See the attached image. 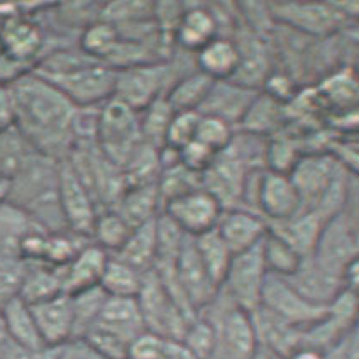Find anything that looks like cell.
<instances>
[{
	"mask_svg": "<svg viewBox=\"0 0 359 359\" xmlns=\"http://www.w3.org/2000/svg\"><path fill=\"white\" fill-rule=\"evenodd\" d=\"M268 9L275 22L316 38L334 36L351 20L336 2H269Z\"/></svg>",
	"mask_w": 359,
	"mask_h": 359,
	"instance_id": "8",
	"label": "cell"
},
{
	"mask_svg": "<svg viewBox=\"0 0 359 359\" xmlns=\"http://www.w3.org/2000/svg\"><path fill=\"white\" fill-rule=\"evenodd\" d=\"M110 210L119 214L130 229L144 226L163 212V202L160 191H158V185L154 183V185L144 187H129L122 191V195Z\"/></svg>",
	"mask_w": 359,
	"mask_h": 359,
	"instance_id": "26",
	"label": "cell"
},
{
	"mask_svg": "<svg viewBox=\"0 0 359 359\" xmlns=\"http://www.w3.org/2000/svg\"><path fill=\"white\" fill-rule=\"evenodd\" d=\"M200 114L197 110H185V112H175L170 122L168 133H166L165 146L180 151L183 146L195 140L197 134Z\"/></svg>",
	"mask_w": 359,
	"mask_h": 359,
	"instance_id": "47",
	"label": "cell"
},
{
	"mask_svg": "<svg viewBox=\"0 0 359 359\" xmlns=\"http://www.w3.org/2000/svg\"><path fill=\"white\" fill-rule=\"evenodd\" d=\"M73 312V337H83L100 316L107 295L100 287L81 290L70 295Z\"/></svg>",
	"mask_w": 359,
	"mask_h": 359,
	"instance_id": "39",
	"label": "cell"
},
{
	"mask_svg": "<svg viewBox=\"0 0 359 359\" xmlns=\"http://www.w3.org/2000/svg\"><path fill=\"white\" fill-rule=\"evenodd\" d=\"M173 114L175 110L166 100V97H160V99L151 102L148 107L140 110L142 141L153 148L161 149L165 146L166 133H168Z\"/></svg>",
	"mask_w": 359,
	"mask_h": 359,
	"instance_id": "38",
	"label": "cell"
},
{
	"mask_svg": "<svg viewBox=\"0 0 359 359\" xmlns=\"http://www.w3.org/2000/svg\"><path fill=\"white\" fill-rule=\"evenodd\" d=\"M121 171L126 182V189L154 185V183H158L161 173L160 149L142 142L140 148L130 154V158L126 161Z\"/></svg>",
	"mask_w": 359,
	"mask_h": 359,
	"instance_id": "36",
	"label": "cell"
},
{
	"mask_svg": "<svg viewBox=\"0 0 359 359\" xmlns=\"http://www.w3.org/2000/svg\"><path fill=\"white\" fill-rule=\"evenodd\" d=\"M251 359H276V358H273V356H271V354H269V353H266V351H264V349H261V348H259V351H258V353H256V356H255V358H251Z\"/></svg>",
	"mask_w": 359,
	"mask_h": 359,
	"instance_id": "53",
	"label": "cell"
},
{
	"mask_svg": "<svg viewBox=\"0 0 359 359\" xmlns=\"http://www.w3.org/2000/svg\"><path fill=\"white\" fill-rule=\"evenodd\" d=\"M156 219L130 231L128 241L122 244L121 250L110 256H116L117 259L124 261L126 264L137 269L140 273L151 271L156 263L158 251Z\"/></svg>",
	"mask_w": 359,
	"mask_h": 359,
	"instance_id": "33",
	"label": "cell"
},
{
	"mask_svg": "<svg viewBox=\"0 0 359 359\" xmlns=\"http://www.w3.org/2000/svg\"><path fill=\"white\" fill-rule=\"evenodd\" d=\"M156 185L163 205H165L166 202L180 197V195L202 189V175L194 173V171L185 168L182 163L177 161L161 170Z\"/></svg>",
	"mask_w": 359,
	"mask_h": 359,
	"instance_id": "43",
	"label": "cell"
},
{
	"mask_svg": "<svg viewBox=\"0 0 359 359\" xmlns=\"http://www.w3.org/2000/svg\"><path fill=\"white\" fill-rule=\"evenodd\" d=\"M322 359H359V329H351L339 337L322 353Z\"/></svg>",
	"mask_w": 359,
	"mask_h": 359,
	"instance_id": "49",
	"label": "cell"
},
{
	"mask_svg": "<svg viewBox=\"0 0 359 359\" xmlns=\"http://www.w3.org/2000/svg\"><path fill=\"white\" fill-rule=\"evenodd\" d=\"M92 329L112 334L128 346L133 344L142 332H146L137 300L121 299V297H107L99 319Z\"/></svg>",
	"mask_w": 359,
	"mask_h": 359,
	"instance_id": "22",
	"label": "cell"
},
{
	"mask_svg": "<svg viewBox=\"0 0 359 359\" xmlns=\"http://www.w3.org/2000/svg\"><path fill=\"white\" fill-rule=\"evenodd\" d=\"M259 307L300 330L309 329L325 316V307L310 304L288 283L287 278L269 273L261 293Z\"/></svg>",
	"mask_w": 359,
	"mask_h": 359,
	"instance_id": "11",
	"label": "cell"
},
{
	"mask_svg": "<svg viewBox=\"0 0 359 359\" xmlns=\"http://www.w3.org/2000/svg\"><path fill=\"white\" fill-rule=\"evenodd\" d=\"M215 154L217 153H214V151L207 148L205 144L194 140L178 151V161L182 163L185 168L194 171V173L202 175L203 171L209 168L210 163L214 161Z\"/></svg>",
	"mask_w": 359,
	"mask_h": 359,
	"instance_id": "48",
	"label": "cell"
},
{
	"mask_svg": "<svg viewBox=\"0 0 359 359\" xmlns=\"http://www.w3.org/2000/svg\"><path fill=\"white\" fill-rule=\"evenodd\" d=\"M195 65L214 81L231 80L239 67V50L229 36H217L195 53Z\"/></svg>",
	"mask_w": 359,
	"mask_h": 359,
	"instance_id": "29",
	"label": "cell"
},
{
	"mask_svg": "<svg viewBox=\"0 0 359 359\" xmlns=\"http://www.w3.org/2000/svg\"><path fill=\"white\" fill-rule=\"evenodd\" d=\"M119 41V32L116 26L105 20H93L85 29H81L79 38V48L90 58H95L105 63L110 53Z\"/></svg>",
	"mask_w": 359,
	"mask_h": 359,
	"instance_id": "42",
	"label": "cell"
},
{
	"mask_svg": "<svg viewBox=\"0 0 359 359\" xmlns=\"http://www.w3.org/2000/svg\"><path fill=\"white\" fill-rule=\"evenodd\" d=\"M154 18V2H109L100 6L99 19L110 24H126Z\"/></svg>",
	"mask_w": 359,
	"mask_h": 359,
	"instance_id": "46",
	"label": "cell"
},
{
	"mask_svg": "<svg viewBox=\"0 0 359 359\" xmlns=\"http://www.w3.org/2000/svg\"><path fill=\"white\" fill-rule=\"evenodd\" d=\"M359 255L358 200L351 202L344 210L325 220L317 238L312 256L322 266L341 276L342 271Z\"/></svg>",
	"mask_w": 359,
	"mask_h": 359,
	"instance_id": "7",
	"label": "cell"
},
{
	"mask_svg": "<svg viewBox=\"0 0 359 359\" xmlns=\"http://www.w3.org/2000/svg\"><path fill=\"white\" fill-rule=\"evenodd\" d=\"M39 336L46 348H58L73 339L72 300L67 293L29 304Z\"/></svg>",
	"mask_w": 359,
	"mask_h": 359,
	"instance_id": "20",
	"label": "cell"
},
{
	"mask_svg": "<svg viewBox=\"0 0 359 359\" xmlns=\"http://www.w3.org/2000/svg\"><path fill=\"white\" fill-rule=\"evenodd\" d=\"M32 72L58 88L76 109L99 107L116 90V70L80 50L58 48L41 56Z\"/></svg>",
	"mask_w": 359,
	"mask_h": 359,
	"instance_id": "2",
	"label": "cell"
},
{
	"mask_svg": "<svg viewBox=\"0 0 359 359\" xmlns=\"http://www.w3.org/2000/svg\"><path fill=\"white\" fill-rule=\"evenodd\" d=\"M130 227L114 210H102L93 224L90 241L109 255H116L130 234Z\"/></svg>",
	"mask_w": 359,
	"mask_h": 359,
	"instance_id": "41",
	"label": "cell"
},
{
	"mask_svg": "<svg viewBox=\"0 0 359 359\" xmlns=\"http://www.w3.org/2000/svg\"><path fill=\"white\" fill-rule=\"evenodd\" d=\"M142 142L140 112L117 97L105 100L99 107L97 128V146L100 153L121 170Z\"/></svg>",
	"mask_w": 359,
	"mask_h": 359,
	"instance_id": "5",
	"label": "cell"
},
{
	"mask_svg": "<svg viewBox=\"0 0 359 359\" xmlns=\"http://www.w3.org/2000/svg\"><path fill=\"white\" fill-rule=\"evenodd\" d=\"M55 359H105L83 337H73L55 348Z\"/></svg>",
	"mask_w": 359,
	"mask_h": 359,
	"instance_id": "50",
	"label": "cell"
},
{
	"mask_svg": "<svg viewBox=\"0 0 359 359\" xmlns=\"http://www.w3.org/2000/svg\"><path fill=\"white\" fill-rule=\"evenodd\" d=\"M142 276L140 273L124 261L117 259L116 256H109L99 287L104 290L107 297H121V299H136L140 293Z\"/></svg>",
	"mask_w": 359,
	"mask_h": 359,
	"instance_id": "34",
	"label": "cell"
},
{
	"mask_svg": "<svg viewBox=\"0 0 359 359\" xmlns=\"http://www.w3.org/2000/svg\"><path fill=\"white\" fill-rule=\"evenodd\" d=\"M215 330V351L212 359H251L259 351L251 313L239 309L222 290L200 310Z\"/></svg>",
	"mask_w": 359,
	"mask_h": 359,
	"instance_id": "4",
	"label": "cell"
},
{
	"mask_svg": "<svg viewBox=\"0 0 359 359\" xmlns=\"http://www.w3.org/2000/svg\"><path fill=\"white\" fill-rule=\"evenodd\" d=\"M324 222L325 220H322L316 212L304 210L283 222L268 224V231L275 232L281 239L287 241L293 250L305 258L313 252Z\"/></svg>",
	"mask_w": 359,
	"mask_h": 359,
	"instance_id": "31",
	"label": "cell"
},
{
	"mask_svg": "<svg viewBox=\"0 0 359 359\" xmlns=\"http://www.w3.org/2000/svg\"><path fill=\"white\" fill-rule=\"evenodd\" d=\"M214 80L203 75L200 70H194L171 87L166 93V100L173 107L175 112H185V110H197L203 100L209 95Z\"/></svg>",
	"mask_w": 359,
	"mask_h": 359,
	"instance_id": "35",
	"label": "cell"
},
{
	"mask_svg": "<svg viewBox=\"0 0 359 359\" xmlns=\"http://www.w3.org/2000/svg\"><path fill=\"white\" fill-rule=\"evenodd\" d=\"M261 251H263V259L269 275L283 276V278L292 275L304 259V256L293 250L287 241L271 231H268L261 241Z\"/></svg>",
	"mask_w": 359,
	"mask_h": 359,
	"instance_id": "40",
	"label": "cell"
},
{
	"mask_svg": "<svg viewBox=\"0 0 359 359\" xmlns=\"http://www.w3.org/2000/svg\"><path fill=\"white\" fill-rule=\"evenodd\" d=\"M266 276L268 269L264 264L259 243L251 250L232 256L220 290L239 309L252 313L261 305V293H263Z\"/></svg>",
	"mask_w": 359,
	"mask_h": 359,
	"instance_id": "9",
	"label": "cell"
},
{
	"mask_svg": "<svg viewBox=\"0 0 359 359\" xmlns=\"http://www.w3.org/2000/svg\"><path fill=\"white\" fill-rule=\"evenodd\" d=\"M136 300L146 330L165 339L182 341L189 324L195 319L175 302L154 269L142 276Z\"/></svg>",
	"mask_w": 359,
	"mask_h": 359,
	"instance_id": "6",
	"label": "cell"
},
{
	"mask_svg": "<svg viewBox=\"0 0 359 359\" xmlns=\"http://www.w3.org/2000/svg\"><path fill=\"white\" fill-rule=\"evenodd\" d=\"M43 50V32L39 26L18 11L12 18L0 24V55L15 65H24L36 60ZM34 63V65H36Z\"/></svg>",
	"mask_w": 359,
	"mask_h": 359,
	"instance_id": "16",
	"label": "cell"
},
{
	"mask_svg": "<svg viewBox=\"0 0 359 359\" xmlns=\"http://www.w3.org/2000/svg\"><path fill=\"white\" fill-rule=\"evenodd\" d=\"M9 85L15 129L39 153L63 160L73 146L76 107L58 88L27 72Z\"/></svg>",
	"mask_w": 359,
	"mask_h": 359,
	"instance_id": "1",
	"label": "cell"
},
{
	"mask_svg": "<svg viewBox=\"0 0 359 359\" xmlns=\"http://www.w3.org/2000/svg\"><path fill=\"white\" fill-rule=\"evenodd\" d=\"M189 56L191 53L185 51L183 60H180V50L173 48L166 60L119 70L116 73L114 97L140 112L151 102L166 97L180 79L197 70V65H189Z\"/></svg>",
	"mask_w": 359,
	"mask_h": 359,
	"instance_id": "3",
	"label": "cell"
},
{
	"mask_svg": "<svg viewBox=\"0 0 359 359\" xmlns=\"http://www.w3.org/2000/svg\"><path fill=\"white\" fill-rule=\"evenodd\" d=\"M219 29V20L210 6H205V4L187 6L185 4V11L175 31L173 46L195 55L207 43L220 36Z\"/></svg>",
	"mask_w": 359,
	"mask_h": 359,
	"instance_id": "24",
	"label": "cell"
},
{
	"mask_svg": "<svg viewBox=\"0 0 359 359\" xmlns=\"http://www.w3.org/2000/svg\"><path fill=\"white\" fill-rule=\"evenodd\" d=\"M341 168L344 166H341L329 153H305L297 161L288 177L300 197L302 212L316 209Z\"/></svg>",
	"mask_w": 359,
	"mask_h": 359,
	"instance_id": "14",
	"label": "cell"
},
{
	"mask_svg": "<svg viewBox=\"0 0 359 359\" xmlns=\"http://www.w3.org/2000/svg\"><path fill=\"white\" fill-rule=\"evenodd\" d=\"M258 92L259 90L248 88L234 80L214 81L209 95L200 105L198 114L219 117L238 129Z\"/></svg>",
	"mask_w": 359,
	"mask_h": 359,
	"instance_id": "18",
	"label": "cell"
},
{
	"mask_svg": "<svg viewBox=\"0 0 359 359\" xmlns=\"http://www.w3.org/2000/svg\"><path fill=\"white\" fill-rule=\"evenodd\" d=\"M234 134L236 129L231 124H227L226 121L214 116H203V114H200L195 141L205 144L214 153H220L222 149H226L231 144Z\"/></svg>",
	"mask_w": 359,
	"mask_h": 359,
	"instance_id": "45",
	"label": "cell"
},
{
	"mask_svg": "<svg viewBox=\"0 0 359 359\" xmlns=\"http://www.w3.org/2000/svg\"><path fill=\"white\" fill-rule=\"evenodd\" d=\"M231 39L239 50V67L231 80L248 88L261 90L271 75V61L263 38L258 32L248 29L246 34H238V38Z\"/></svg>",
	"mask_w": 359,
	"mask_h": 359,
	"instance_id": "23",
	"label": "cell"
},
{
	"mask_svg": "<svg viewBox=\"0 0 359 359\" xmlns=\"http://www.w3.org/2000/svg\"><path fill=\"white\" fill-rule=\"evenodd\" d=\"M109 252L93 244L90 241L65 266H61L63 273V292L67 295L79 293L81 290L99 287L102 273L109 261Z\"/></svg>",
	"mask_w": 359,
	"mask_h": 359,
	"instance_id": "25",
	"label": "cell"
},
{
	"mask_svg": "<svg viewBox=\"0 0 359 359\" xmlns=\"http://www.w3.org/2000/svg\"><path fill=\"white\" fill-rule=\"evenodd\" d=\"M58 198L68 231L90 239L99 207L67 160H60Z\"/></svg>",
	"mask_w": 359,
	"mask_h": 359,
	"instance_id": "12",
	"label": "cell"
},
{
	"mask_svg": "<svg viewBox=\"0 0 359 359\" xmlns=\"http://www.w3.org/2000/svg\"><path fill=\"white\" fill-rule=\"evenodd\" d=\"M195 250H197L200 259H202L203 266L207 268L212 280L215 281V285L220 288L224 278H226V273L229 269L232 252L227 244L224 243L222 238L219 236V232L212 229L209 232H203V234L194 238Z\"/></svg>",
	"mask_w": 359,
	"mask_h": 359,
	"instance_id": "37",
	"label": "cell"
},
{
	"mask_svg": "<svg viewBox=\"0 0 359 359\" xmlns=\"http://www.w3.org/2000/svg\"><path fill=\"white\" fill-rule=\"evenodd\" d=\"M287 281L305 300L319 307H327L334 297L344 290L341 276L322 266L312 255L300 261L299 268L287 276Z\"/></svg>",
	"mask_w": 359,
	"mask_h": 359,
	"instance_id": "19",
	"label": "cell"
},
{
	"mask_svg": "<svg viewBox=\"0 0 359 359\" xmlns=\"http://www.w3.org/2000/svg\"><path fill=\"white\" fill-rule=\"evenodd\" d=\"M182 344L195 359H212L215 351V330L210 322L197 313L183 334Z\"/></svg>",
	"mask_w": 359,
	"mask_h": 359,
	"instance_id": "44",
	"label": "cell"
},
{
	"mask_svg": "<svg viewBox=\"0 0 359 359\" xmlns=\"http://www.w3.org/2000/svg\"><path fill=\"white\" fill-rule=\"evenodd\" d=\"M287 126V110L285 105L263 90H259L256 99L248 109L246 116L243 117L241 124L238 126V130H244V133L259 134V136H273Z\"/></svg>",
	"mask_w": 359,
	"mask_h": 359,
	"instance_id": "32",
	"label": "cell"
},
{
	"mask_svg": "<svg viewBox=\"0 0 359 359\" xmlns=\"http://www.w3.org/2000/svg\"><path fill=\"white\" fill-rule=\"evenodd\" d=\"M14 104H12V95L9 85L0 83V133L14 128Z\"/></svg>",
	"mask_w": 359,
	"mask_h": 359,
	"instance_id": "51",
	"label": "cell"
},
{
	"mask_svg": "<svg viewBox=\"0 0 359 359\" xmlns=\"http://www.w3.org/2000/svg\"><path fill=\"white\" fill-rule=\"evenodd\" d=\"M222 210L217 200L203 189L180 195L163 205V214L190 238L215 229Z\"/></svg>",
	"mask_w": 359,
	"mask_h": 359,
	"instance_id": "13",
	"label": "cell"
},
{
	"mask_svg": "<svg viewBox=\"0 0 359 359\" xmlns=\"http://www.w3.org/2000/svg\"><path fill=\"white\" fill-rule=\"evenodd\" d=\"M12 342L9 339V334H7V329L6 325H4V320H2V316H0V359L6 358L7 351L11 349Z\"/></svg>",
	"mask_w": 359,
	"mask_h": 359,
	"instance_id": "52",
	"label": "cell"
},
{
	"mask_svg": "<svg viewBox=\"0 0 359 359\" xmlns=\"http://www.w3.org/2000/svg\"><path fill=\"white\" fill-rule=\"evenodd\" d=\"M60 293H65L61 268L36 261H24L22 278L18 292L20 299L27 304H36Z\"/></svg>",
	"mask_w": 359,
	"mask_h": 359,
	"instance_id": "30",
	"label": "cell"
},
{
	"mask_svg": "<svg viewBox=\"0 0 359 359\" xmlns=\"http://www.w3.org/2000/svg\"><path fill=\"white\" fill-rule=\"evenodd\" d=\"M316 95L329 114L358 110L359 88L353 67L329 73L316 87Z\"/></svg>",
	"mask_w": 359,
	"mask_h": 359,
	"instance_id": "28",
	"label": "cell"
},
{
	"mask_svg": "<svg viewBox=\"0 0 359 359\" xmlns=\"http://www.w3.org/2000/svg\"><path fill=\"white\" fill-rule=\"evenodd\" d=\"M4 325H6L9 339L14 346L26 351H43L46 349L39 336L38 325L32 317L31 307L19 295L12 297L0 307Z\"/></svg>",
	"mask_w": 359,
	"mask_h": 359,
	"instance_id": "27",
	"label": "cell"
},
{
	"mask_svg": "<svg viewBox=\"0 0 359 359\" xmlns=\"http://www.w3.org/2000/svg\"><path fill=\"white\" fill-rule=\"evenodd\" d=\"M160 266H170L173 278L177 281L180 292L191 312L198 313L217 295L219 287L203 266L197 250H195L194 238L187 236L182 250H180L177 259L173 264H160Z\"/></svg>",
	"mask_w": 359,
	"mask_h": 359,
	"instance_id": "10",
	"label": "cell"
},
{
	"mask_svg": "<svg viewBox=\"0 0 359 359\" xmlns=\"http://www.w3.org/2000/svg\"><path fill=\"white\" fill-rule=\"evenodd\" d=\"M250 170L239 160L231 146L215 154L214 161L202 173V189L220 203L224 210L239 209L244 182Z\"/></svg>",
	"mask_w": 359,
	"mask_h": 359,
	"instance_id": "15",
	"label": "cell"
},
{
	"mask_svg": "<svg viewBox=\"0 0 359 359\" xmlns=\"http://www.w3.org/2000/svg\"><path fill=\"white\" fill-rule=\"evenodd\" d=\"M258 212L268 224L283 222L302 212V202L288 175L266 170L261 177Z\"/></svg>",
	"mask_w": 359,
	"mask_h": 359,
	"instance_id": "17",
	"label": "cell"
},
{
	"mask_svg": "<svg viewBox=\"0 0 359 359\" xmlns=\"http://www.w3.org/2000/svg\"><path fill=\"white\" fill-rule=\"evenodd\" d=\"M215 231L227 244L232 255L258 246L268 232V222L255 212L226 209L220 214Z\"/></svg>",
	"mask_w": 359,
	"mask_h": 359,
	"instance_id": "21",
	"label": "cell"
}]
</instances>
